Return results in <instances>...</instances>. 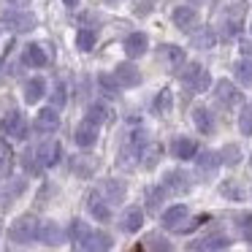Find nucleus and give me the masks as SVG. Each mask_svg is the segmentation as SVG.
<instances>
[{
	"label": "nucleus",
	"mask_w": 252,
	"mask_h": 252,
	"mask_svg": "<svg viewBox=\"0 0 252 252\" xmlns=\"http://www.w3.org/2000/svg\"><path fill=\"white\" fill-rule=\"evenodd\" d=\"M192 122H195V127L203 136H212L214 133V117L209 114V109H203V106H198V109L192 111Z\"/></svg>",
	"instance_id": "nucleus-25"
},
{
	"label": "nucleus",
	"mask_w": 252,
	"mask_h": 252,
	"mask_svg": "<svg viewBox=\"0 0 252 252\" xmlns=\"http://www.w3.org/2000/svg\"><path fill=\"white\" fill-rule=\"evenodd\" d=\"M90 212H93L95 220H100V222H106V220H111V203L106 201L103 195H100L98 190L90 195Z\"/></svg>",
	"instance_id": "nucleus-20"
},
{
	"label": "nucleus",
	"mask_w": 252,
	"mask_h": 252,
	"mask_svg": "<svg viewBox=\"0 0 252 252\" xmlns=\"http://www.w3.org/2000/svg\"><path fill=\"white\" fill-rule=\"evenodd\" d=\"M38 241L46 244V247H60L63 241H65V230H63L57 222L46 220V222H41V228H38Z\"/></svg>",
	"instance_id": "nucleus-10"
},
{
	"label": "nucleus",
	"mask_w": 252,
	"mask_h": 252,
	"mask_svg": "<svg viewBox=\"0 0 252 252\" xmlns=\"http://www.w3.org/2000/svg\"><path fill=\"white\" fill-rule=\"evenodd\" d=\"M147 244H149V250H152V252H174V247H171L163 236H158V233H149L147 236Z\"/></svg>",
	"instance_id": "nucleus-31"
},
{
	"label": "nucleus",
	"mask_w": 252,
	"mask_h": 252,
	"mask_svg": "<svg viewBox=\"0 0 252 252\" xmlns=\"http://www.w3.org/2000/svg\"><path fill=\"white\" fill-rule=\"evenodd\" d=\"M214 95H217V100L220 103H225V106H239L241 100V93H239V87L236 84H230L228 79H222V82H217L214 84Z\"/></svg>",
	"instance_id": "nucleus-13"
},
{
	"label": "nucleus",
	"mask_w": 252,
	"mask_h": 252,
	"mask_svg": "<svg viewBox=\"0 0 252 252\" xmlns=\"http://www.w3.org/2000/svg\"><path fill=\"white\" fill-rule=\"evenodd\" d=\"M228 236L225 233H206L190 244V252H225L228 250Z\"/></svg>",
	"instance_id": "nucleus-5"
},
{
	"label": "nucleus",
	"mask_w": 252,
	"mask_h": 252,
	"mask_svg": "<svg viewBox=\"0 0 252 252\" xmlns=\"http://www.w3.org/2000/svg\"><path fill=\"white\" fill-rule=\"evenodd\" d=\"M111 3H117V0H111Z\"/></svg>",
	"instance_id": "nucleus-48"
},
{
	"label": "nucleus",
	"mask_w": 252,
	"mask_h": 252,
	"mask_svg": "<svg viewBox=\"0 0 252 252\" xmlns=\"http://www.w3.org/2000/svg\"><path fill=\"white\" fill-rule=\"evenodd\" d=\"M14 165V152L8 149V144L0 141V176H6Z\"/></svg>",
	"instance_id": "nucleus-29"
},
{
	"label": "nucleus",
	"mask_w": 252,
	"mask_h": 252,
	"mask_svg": "<svg viewBox=\"0 0 252 252\" xmlns=\"http://www.w3.org/2000/svg\"><path fill=\"white\" fill-rule=\"evenodd\" d=\"M0 22H3V28L11 30V33H30V30L35 28V17L28 11H19V8H11V11H6L3 17H0Z\"/></svg>",
	"instance_id": "nucleus-3"
},
{
	"label": "nucleus",
	"mask_w": 252,
	"mask_h": 252,
	"mask_svg": "<svg viewBox=\"0 0 252 252\" xmlns=\"http://www.w3.org/2000/svg\"><path fill=\"white\" fill-rule=\"evenodd\" d=\"M222 192H225L228 198H230V195H233V198H241V192L236 190V187H230V185H225V187H222Z\"/></svg>",
	"instance_id": "nucleus-42"
},
{
	"label": "nucleus",
	"mask_w": 252,
	"mask_h": 252,
	"mask_svg": "<svg viewBox=\"0 0 252 252\" xmlns=\"http://www.w3.org/2000/svg\"><path fill=\"white\" fill-rule=\"evenodd\" d=\"M163 190L165 187H152V190H149V209H155L160 203V195H163Z\"/></svg>",
	"instance_id": "nucleus-39"
},
{
	"label": "nucleus",
	"mask_w": 252,
	"mask_h": 252,
	"mask_svg": "<svg viewBox=\"0 0 252 252\" xmlns=\"http://www.w3.org/2000/svg\"><path fill=\"white\" fill-rule=\"evenodd\" d=\"M160 60L168 65V71H179V68L187 63V55H185V49H179V46H160Z\"/></svg>",
	"instance_id": "nucleus-17"
},
{
	"label": "nucleus",
	"mask_w": 252,
	"mask_h": 252,
	"mask_svg": "<svg viewBox=\"0 0 252 252\" xmlns=\"http://www.w3.org/2000/svg\"><path fill=\"white\" fill-rule=\"evenodd\" d=\"M171 103H174V95H171V90H163V93L158 95V100H155V111H158V114H163V111L171 109Z\"/></svg>",
	"instance_id": "nucleus-35"
},
{
	"label": "nucleus",
	"mask_w": 252,
	"mask_h": 252,
	"mask_svg": "<svg viewBox=\"0 0 252 252\" xmlns=\"http://www.w3.org/2000/svg\"><path fill=\"white\" fill-rule=\"evenodd\" d=\"M0 130L6 133L8 138L22 141V138H28V120H25L19 111H8V114L3 117V122H0Z\"/></svg>",
	"instance_id": "nucleus-4"
},
{
	"label": "nucleus",
	"mask_w": 252,
	"mask_h": 252,
	"mask_svg": "<svg viewBox=\"0 0 252 252\" xmlns=\"http://www.w3.org/2000/svg\"><path fill=\"white\" fill-rule=\"evenodd\" d=\"M98 192L109 203H122V198H125V185H122V182H117V179H106L103 185H100Z\"/></svg>",
	"instance_id": "nucleus-22"
},
{
	"label": "nucleus",
	"mask_w": 252,
	"mask_h": 252,
	"mask_svg": "<svg viewBox=\"0 0 252 252\" xmlns=\"http://www.w3.org/2000/svg\"><path fill=\"white\" fill-rule=\"evenodd\" d=\"M192 3H203V0H192Z\"/></svg>",
	"instance_id": "nucleus-46"
},
{
	"label": "nucleus",
	"mask_w": 252,
	"mask_h": 252,
	"mask_svg": "<svg viewBox=\"0 0 252 252\" xmlns=\"http://www.w3.org/2000/svg\"><path fill=\"white\" fill-rule=\"evenodd\" d=\"M93 168H95V163H93V160H87V158H76V160H73V171H76L79 176H90V174H93Z\"/></svg>",
	"instance_id": "nucleus-37"
},
{
	"label": "nucleus",
	"mask_w": 252,
	"mask_h": 252,
	"mask_svg": "<svg viewBox=\"0 0 252 252\" xmlns=\"http://www.w3.org/2000/svg\"><path fill=\"white\" fill-rule=\"evenodd\" d=\"M192 46L195 49H212L214 44H217V33L214 30H209V28H198V30H192Z\"/></svg>",
	"instance_id": "nucleus-26"
},
{
	"label": "nucleus",
	"mask_w": 252,
	"mask_h": 252,
	"mask_svg": "<svg viewBox=\"0 0 252 252\" xmlns=\"http://www.w3.org/2000/svg\"><path fill=\"white\" fill-rule=\"evenodd\" d=\"M76 46L82 52L93 49V46H95V33H93V30H79V33H76Z\"/></svg>",
	"instance_id": "nucleus-32"
},
{
	"label": "nucleus",
	"mask_w": 252,
	"mask_h": 252,
	"mask_svg": "<svg viewBox=\"0 0 252 252\" xmlns=\"http://www.w3.org/2000/svg\"><path fill=\"white\" fill-rule=\"evenodd\" d=\"M141 225H144V209L127 206L125 212H122V220H120V228H122V230H127V233H136Z\"/></svg>",
	"instance_id": "nucleus-18"
},
{
	"label": "nucleus",
	"mask_w": 252,
	"mask_h": 252,
	"mask_svg": "<svg viewBox=\"0 0 252 252\" xmlns=\"http://www.w3.org/2000/svg\"><path fill=\"white\" fill-rule=\"evenodd\" d=\"M239 130L244 133V136H252V106H247V109L241 111V117H239Z\"/></svg>",
	"instance_id": "nucleus-36"
},
{
	"label": "nucleus",
	"mask_w": 252,
	"mask_h": 252,
	"mask_svg": "<svg viewBox=\"0 0 252 252\" xmlns=\"http://www.w3.org/2000/svg\"><path fill=\"white\" fill-rule=\"evenodd\" d=\"M241 228H244L247 239H252V214H244V217H241Z\"/></svg>",
	"instance_id": "nucleus-40"
},
{
	"label": "nucleus",
	"mask_w": 252,
	"mask_h": 252,
	"mask_svg": "<svg viewBox=\"0 0 252 252\" xmlns=\"http://www.w3.org/2000/svg\"><path fill=\"white\" fill-rule=\"evenodd\" d=\"M35 155H38V163L44 165V168H52V165L60 163L63 147H60V141H44V144L35 147Z\"/></svg>",
	"instance_id": "nucleus-9"
},
{
	"label": "nucleus",
	"mask_w": 252,
	"mask_h": 252,
	"mask_svg": "<svg viewBox=\"0 0 252 252\" xmlns=\"http://www.w3.org/2000/svg\"><path fill=\"white\" fill-rule=\"evenodd\" d=\"M22 163H25V168H28V174H41V168H44V165L38 163V155H35V149H28V152H25Z\"/></svg>",
	"instance_id": "nucleus-34"
},
{
	"label": "nucleus",
	"mask_w": 252,
	"mask_h": 252,
	"mask_svg": "<svg viewBox=\"0 0 252 252\" xmlns=\"http://www.w3.org/2000/svg\"><path fill=\"white\" fill-rule=\"evenodd\" d=\"M163 187L171 195H182V192L190 190V176H187L185 171H168V174L163 176Z\"/></svg>",
	"instance_id": "nucleus-11"
},
{
	"label": "nucleus",
	"mask_w": 252,
	"mask_h": 252,
	"mask_svg": "<svg viewBox=\"0 0 252 252\" xmlns=\"http://www.w3.org/2000/svg\"><path fill=\"white\" fill-rule=\"evenodd\" d=\"M236 82L239 84H244V87H252V63L250 60H241V63H236Z\"/></svg>",
	"instance_id": "nucleus-28"
},
{
	"label": "nucleus",
	"mask_w": 252,
	"mask_h": 252,
	"mask_svg": "<svg viewBox=\"0 0 252 252\" xmlns=\"http://www.w3.org/2000/svg\"><path fill=\"white\" fill-rule=\"evenodd\" d=\"M179 79L185 84V90H190V93H206L212 87V73L201 63H187V68L179 73Z\"/></svg>",
	"instance_id": "nucleus-1"
},
{
	"label": "nucleus",
	"mask_w": 252,
	"mask_h": 252,
	"mask_svg": "<svg viewBox=\"0 0 252 252\" xmlns=\"http://www.w3.org/2000/svg\"><path fill=\"white\" fill-rule=\"evenodd\" d=\"M147 35H144V33H130V35H127V38H125V44H122V46H125V55L127 57H130V60H133V57H141L144 55V52H147Z\"/></svg>",
	"instance_id": "nucleus-21"
},
{
	"label": "nucleus",
	"mask_w": 252,
	"mask_h": 252,
	"mask_svg": "<svg viewBox=\"0 0 252 252\" xmlns=\"http://www.w3.org/2000/svg\"><path fill=\"white\" fill-rule=\"evenodd\" d=\"M63 3H65V6H71V8H73V6H79V0H63Z\"/></svg>",
	"instance_id": "nucleus-44"
},
{
	"label": "nucleus",
	"mask_w": 252,
	"mask_h": 252,
	"mask_svg": "<svg viewBox=\"0 0 252 252\" xmlns=\"http://www.w3.org/2000/svg\"><path fill=\"white\" fill-rule=\"evenodd\" d=\"M57 127H60V114H57V109H52V106L41 109L38 117H35V130L38 133H55Z\"/></svg>",
	"instance_id": "nucleus-15"
},
{
	"label": "nucleus",
	"mask_w": 252,
	"mask_h": 252,
	"mask_svg": "<svg viewBox=\"0 0 252 252\" xmlns=\"http://www.w3.org/2000/svg\"><path fill=\"white\" fill-rule=\"evenodd\" d=\"M114 79L120 82V87H138L141 84V71H138L133 63H120L117 65V71H114Z\"/></svg>",
	"instance_id": "nucleus-12"
},
{
	"label": "nucleus",
	"mask_w": 252,
	"mask_h": 252,
	"mask_svg": "<svg viewBox=\"0 0 252 252\" xmlns=\"http://www.w3.org/2000/svg\"><path fill=\"white\" fill-rule=\"evenodd\" d=\"M195 165H198V174L201 176H214L217 168L222 165V158H220V152H214V149H203V152L195 155Z\"/></svg>",
	"instance_id": "nucleus-8"
},
{
	"label": "nucleus",
	"mask_w": 252,
	"mask_h": 252,
	"mask_svg": "<svg viewBox=\"0 0 252 252\" xmlns=\"http://www.w3.org/2000/svg\"><path fill=\"white\" fill-rule=\"evenodd\" d=\"M65 100H68V90H65V84H55V90H52V98H49V103H52V109H57L60 111L63 106H65Z\"/></svg>",
	"instance_id": "nucleus-30"
},
{
	"label": "nucleus",
	"mask_w": 252,
	"mask_h": 252,
	"mask_svg": "<svg viewBox=\"0 0 252 252\" xmlns=\"http://www.w3.org/2000/svg\"><path fill=\"white\" fill-rule=\"evenodd\" d=\"M14 6H22V3H28V0H11Z\"/></svg>",
	"instance_id": "nucleus-45"
},
{
	"label": "nucleus",
	"mask_w": 252,
	"mask_h": 252,
	"mask_svg": "<svg viewBox=\"0 0 252 252\" xmlns=\"http://www.w3.org/2000/svg\"><path fill=\"white\" fill-rule=\"evenodd\" d=\"M171 155H174L176 160H192V158L198 155V144H195V138L176 136L174 141H171Z\"/></svg>",
	"instance_id": "nucleus-14"
},
{
	"label": "nucleus",
	"mask_w": 252,
	"mask_h": 252,
	"mask_svg": "<svg viewBox=\"0 0 252 252\" xmlns=\"http://www.w3.org/2000/svg\"><path fill=\"white\" fill-rule=\"evenodd\" d=\"M220 158H222V163L228 165H236L241 160V149L236 147V144H228V147H222V152H220Z\"/></svg>",
	"instance_id": "nucleus-33"
},
{
	"label": "nucleus",
	"mask_w": 252,
	"mask_h": 252,
	"mask_svg": "<svg viewBox=\"0 0 252 252\" xmlns=\"http://www.w3.org/2000/svg\"><path fill=\"white\" fill-rule=\"evenodd\" d=\"M187 206H182V203H176V206H171V209H165L163 212V225L168 230H179L182 228V222L187 220Z\"/></svg>",
	"instance_id": "nucleus-19"
},
{
	"label": "nucleus",
	"mask_w": 252,
	"mask_h": 252,
	"mask_svg": "<svg viewBox=\"0 0 252 252\" xmlns=\"http://www.w3.org/2000/svg\"><path fill=\"white\" fill-rule=\"evenodd\" d=\"M38 228H41V222L33 214H22V217L14 220L8 236H11L14 244H30V241H38Z\"/></svg>",
	"instance_id": "nucleus-2"
},
{
	"label": "nucleus",
	"mask_w": 252,
	"mask_h": 252,
	"mask_svg": "<svg viewBox=\"0 0 252 252\" xmlns=\"http://www.w3.org/2000/svg\"><path fill=\"white\" fill-rule=\"evenodd\" d=\"M44 95H46V82L41 76H33L25 84V100H28V103H38Z\"/></svg>",
	"instance_id": "nucleus-24"
},
{
	"label": "nucleus",
	"mask_w": 252,
	"mask_h": 252,
	"mask_svg": "<svg viewBox=\"0 0 252 252\" xmlns=\"http://www.w3.org/2000/svg\"><path fill=\"white\" fill-rule=\"evenodd\" d=\"M241 52H244L247 57H252V46L250 44H241Z\"/></svg>",
	"instance_id": "nucleus-43"
},
{
	"label": "nucleus",
	"mask_w": 252,
	"mask_h": 252,
	"mask_svg": "<svg viewBox=\"0 0 252 252\" xmlns=\"http://www.w3.org/2000/svg\"><path fill=\"white\" fill-rule=\"evenodd\" d=\"M0 30H3V22H0Z\"/></svg>",
	"instance_id": "nucleus-47"
},
{
	"label": "nucleus",
	"mask_w": 252,
	"mask_h": 252,
	"mask_svg": "<svg viewBox=\"0 0 252 252\" xmlns=\"http://www.w3.org/2000/svg\"><path fill=\"white\" fill-rule=\"evenodd\" d=\"M109 117H111V111H109V106H106V103H90V106H87V114H84V120L100 127L103 122H109Z\"/></svg>",
	"instance_id": "nucleus-27"
},
{
	"label": "nucleus",
	"mask_w": 252,
	"mask_h": 252,
	"mask_svg": "<svg viewBox=\"0 0 252 252\" xmlns=\"http://www.w3.org/2000/svg\"><path fill=\"white\" fill-rule=\"evenodd\" d=\"M236 33H239V22H225V28H222L225 38H230V35H236Z\"/></svg>",
	"instance_id": "nucleus-41"
},
{
	"label": "nucleus",
	"mask_w": 252,
	"mask_h": 252,
	"mask_svg": "<svg viewBox=\"0 0 252 252\" xmlns=\"http://www.w3.org/2000/svg\"><path fill=\"white\" fill-rule=\"evenodd\" d=\"M22 63L30 68H44V65H49V57H46V52L41 49L38 44H30L22 55Z\"/></svg>",
	"instance_id": "nucleus-23"
},
{
	"label": "nucleus",
	"mask_w": 252,
	"mask_h": 252,
	"mask_svg": "<svg viewBox=\"0 0 252 252\" xmlns=\"http://www.w3.org/2000/svg\"><path fill=\"white\" fill-rule=\"evenodd\" d=\"M136 252H141V250H136Z\"/></svg>",
	"instance_id": "nucleus-49"
},
{
	"label": "nucleus",
	"mask_w": 252,
	"mask_h": 252,
	"mask_svg": "<svg viewBox=\"0 0 252 252\" xmlns=\"http://www.w3.org/2000/svg\"><path fill=\"white\" fill-rule=\"evenodd\" d=\"M82 250L84 252H109L111 250V236L106 233V230H93L90 228L87 233L82 236Z\"/></svg>",
	"instance_id": "nucleus-6"
},
{
	"label": "nucleus",
	"mask_w": 252,
	"mask_h": 252,
	"mask_svg": "<svg viewBox=\"0 0 252 252\" xmlns=\"http://www.w3.org/2000/svg\"><path fill=\"white\" fill-rule=\"evenodd\" d=\"M98 84H100V90H103L106 95H117V79L114 76H109V73H100V79H98Z\"/></svg>",
	"instance_id": "nucleus-38"
},
{
	"label": "nucleus",
	"mask_w": 252,
	"mask_h": 252,
	"mask_svg": "<svg viewBox=\"0 0 252 252\" xmlns=\"http://www.w3.org/2000/svg\"><path fill=\"white\" fill-rule=\"evenodd\" d=\"M73 141H76V147H82V149L95 147V141H98V125H93V122L84 120L82 125L76 127V133H73Z\"/></svg>",
	"instance_id": "nucleus-16"
},
{
	"label": "nucleus",
	"mask_w": 252,
	"mask_h": 252,
	"mask_svg": "<svg viewBox=\"0 0 252 252\" xmlns=\"http://www.w3.org/2000/svg\"><path fill=\"white\" fill-rule=\"evenodd\" d=\"M171 19H174V25L179 30H185V33L198 30V11L192 6H176L174 14H171Z\"/></svg>",
	"instance_id": "nucleus-7"
}]
</instances>
